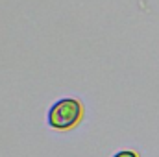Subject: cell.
Segmentation results:
<instances>
[{
    "label": "cell",
    "mask_w": 159,
    "mask_h": 157,
    "mask_svg": "<svg viewBox=\"0 0 159 157\" xmlns=\"http://www.w3.org/2000/svg\"><path fill=\"white\" fill-rule=\"evenodd\" d=\"M83 117V105L74 98H61L48 109V126L57 131L70 129Z\"/></svg>",
    "instance_id": "1"
},
{
    "label": "cell",
    "mask_w": 159,
    "mask_h": 157,
    "mask_svg": "<svg viewBox=\"0 0 159 157\" xmlns=\"http://www.w3.org/2000/svg\"><path fill=\"white\" fill-rule=\"evenodd\" d=\"M113 157H139L135 152H131V150H122V152H117Z\"/></svg>",
    "instance_id": "2"
}]
</instances>
